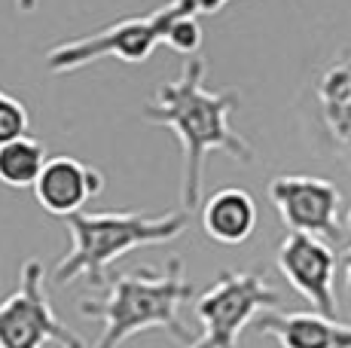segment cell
<instances>
[{"label": "cell", "instance_id": "obj_1", "mask_svg": "<svg viewBox=\"0 0 351 348\" xmlns=\"http://www.w3.org/2000/svg\"><path fill=\"white\" fill-rule=\"evenodd\" d=\"M241 104L235 89H208L205 62L190 58L178 79L156 86L153 98L141 107V119L174 132L180 144V208L186 214L202 205L205 156L214 150L251 165L256 150L229 125L232 110Z\"/></svg>", "mask_w": 351, "mask_h": 348}, {"label": "cell", "instance_id": "obj_2", "mask_svg": "<svg viewBox=\"0 0 351 348\" xmlns=\"http://www.w3.org/2000/svg\"><path fill=\"white\" fill-rule=\"evenodd\" d=\"M195 287L184 278V260L168 257L162 269H132L107 278L104 297H83L77 312L104 324L92 348H119L144 330H165L174 343L190 345L180 306L193 299Z\"/></svg>", "mask_w": 351, "mask_h": 348}, {"label": "cell", "instance_id": "obj_3", "mask_svg": "<svg viewBox=\"0 0 351 348\" xmlns=\"http://www.w3.org/2000/svg\"><path fill=\"white\" fill-rule=\"evenodd\" d=\"M71 251L56 263V284H73L86 278L89 284L104 287L107 269L113 260L138 251V247L174 242L186 232L190 214L184 208L168 214H138V211H77L64 217Z\"/></svg>", "mask_w": 351, "mask_h": 348}, {"label": "cell", "instance_id": "obj_4", "mask_svg": "<svg viewBox=\"0 0 351 348\" xmlns=\"http://www.w3.org/2000/svg\"><path fill=\"white\" fill-rule=\"evenodd\" d=\"M199 0H168L147 16H128L86 37H73L46 49L43 62L52 73H71L98 58H119L125 64H141L153 55L159 43L180 16H199Z\"/></svg>", "mask_w": 351, "mask_h": 348}, {"label": "cell", "instance_id": "obj_5", "mask_svg": "<svg viewBox=\"0 0 351 348\" xmlns=\"http://www.w3.org/2000/svg\"><path fill=\"white\" fill-rule=\"evenodd\" d=\"M275 306H281V293L260 272H220L195 299L202 333L186 348H235L245 327Z\"/></svg>", "mask_w": 351, "mask_h": 348}, {"label": "cell", "instance_id": "obj_6", "mask_svg": "<svg viewBox=\"0 0 351 348\" xmlns=\"http://www.w3.org/2000/svg\"><path fill=\"white\" fill-rule=\"evenodd\" d=\"M86 348V343L56 314L43 281V263L37 257L25 260L19 272V287L0 299V348Z\"/></svg>", "mask_w": 351, "mask_h": 348}, {"label": "cell", "instance_id": "obj_7", "mask_svg": "<svg viewBox=\"0 0 351 348\" xmlns=\"http://www.w3.org/2000/svg\"><path fill=\"white\" fill-rule=\"evenodd\" d=\"M269 199L290 232L339 238L342 192L333 180L312 174H278L269 184Z\"/></svg>", "mask_w": 351, "mask_h": 348}, {"label": "cell", "instance_id": "obj_8", "mask_svg": "<svg viewBox=\"0 0 351 348\" xmlns=\"http://www.w3.org/2000/svg\"><path fill=\"white\" fill-rule=\"evenodd\" d=\"M278 272L318 314L336 318V253L324 238L290 232L278 245Z\"/></svg>", "mask_w": 351, "mask_h": 348}, {"label": "cell", "instance_id": "obj_9", "mask_svg": "<svg viewBox=\"0 0 351 348\" xmlns=\"http://www.w3.org/2000/svg\"><path fill=\"white\" fill-rule=\"evenodd\" d=\"M101 190H104L101 171L89 169L77 156H64V153L46 159L43 171L34 184V196H37L40 208L52 217H71V214L83 211V205L101 196Z\"/></svg>", "mask_w": 351, "mask_h": 348}, {"label": "cell", "instance_id": "obj_10", "mask_svg": "<svg viewBox=\"0 0 351 348\" xmlns=\"http://www.w3.org/2000/svg\"><path fill=\"white\" fill-rule=\"evenodd\" d=\"M254 327L281 348H351V324L318 312H263Z\"/></svg>", "mask_w": 351, "mask_h": 348}, {"label": "cell", "instance_id": "obj_11", "mask_svg": "<svg viewBox=\"0 0 351 348\" xmlns=\"http://www.w3.org/2000/svg\"><path fill=\"white\" fill-rule=\"evenodd\" d=\"M321 129L336 156L351 165V52L336 55L318 77Z\"/></svg>", "mask_w": 351, "mask_h": 348}, {"label": "cell", "instance_id": "obj_12", "mask_svg": "<svg viewBox=\"0 0 351 348\" xmlns=\"http://www.w3.org/2000/svg\"><path fill=\"white\" fill-rule=\"evenodd\" d=\"M202 229L211 242L241 245L256 229V202L241 186H223L202 202Z\"/></svg>", "mask_w": 351, "mask_h": 348}, {"label": "cell", "instance_id": "obj_13", "mask_svg": "<svg viewBox=\"0 0 351 348\" xmlns=\"http://www.w3.org/2000/svg\"><path fill=\"white\" fill-rule=\"evenodd\" d=\"M46 165V150L40 140L34 138H19L0 147V184L10 190H34L40 171Z\"/></svg>", "mask_w": 351, "mask_h": 348}, {"label": "cell", "instance_id": "obj_14", "mask_svg": "<svg viewBox=\"0 0 351 348\" xmlns=\"http://www.w3.org/2000/svg\"><path fill=\"white\" fill-rule=\"evenodd\" d=\"M28 125H31L28 107L0 89V147L10 144V140L25 138L28 135Z\"/></svg>", "mask_w": 351, "mask_h": 348}, {"label": "cell", "instance_id": "obj_15", "mask_svg": "<svg viewBox=\"0 0 351 348\" xmlns=\"http://www.w3.org/2000/svg\"><path fill=\"white\" fill-rule=\"evenodd\" d=\"M165 46H171L180 55H195L202 46V25L195 16H180L178 22L168 28L165 34Z\"/></svg>", "mask_w": 351, "mask_h": 348}, {"label": "cell", "instance_id": "obj_16", "mask_svg": "<svg viewBox=\"0 0 351 348\" xmlns=\"http://www.w3.org/2000/svg\"><path fill=\"white\" fill-rule=\"evenodd\" d=\"M348 229H351V211H348ZM342 272H346V287L351 293V245L346 247V253H342Z\"/></svg>", "mask_w": 351, "mask_h": 348}, {"label": "cell", "instance_id": "obj_17", "mask_svg": "<svg viewBox=\"0 0 351 348\" xmlns=\"http://www.w3.org/2000/svg\"><path fill=\"white\" fill-rule=\"evenodd\" d=\"M226 3L229 0H199V10L202 12H217V10H223Z\"/></svg>", "mask_w": 351, "mask_h": 348}, {"label": "cell", "instance_id": "obj_18", "mask_svg": "<svg viewBox=\"0 0 351 348\" xmlns=\"http://www.w3.org/2000/svg\"><path fill=\"white\" fill-rule=\"evenodd\" d=\"M37 3H40V0H16V10L19 12H34V10H37Z\"/></svg>", "mask_w": 351, "mask_h": 348}]
</instances>
